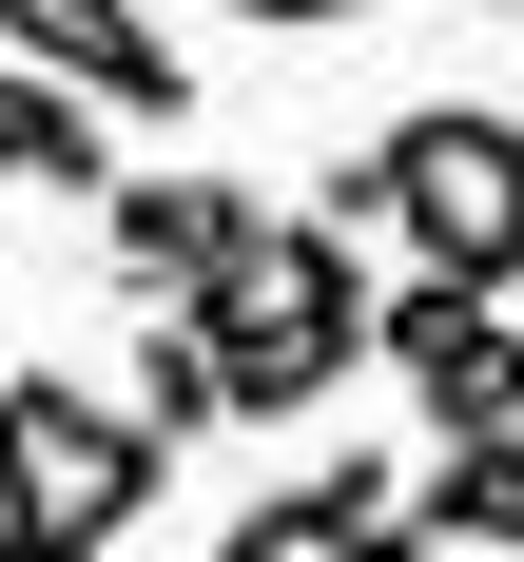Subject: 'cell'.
I'll return each instance as SVG.
<instances>
[{
	"mask_svg": "<svg viewBox=\"0 0 524 562\" xmlns=\"http://www.w3.org/2000/svg\"><path fill=\"white\" fill-rule=\"evenodd\" d=\"M331 562H408V524H369V543H331Z\"/></svg>",
	"mask_w": 524,
	"mask_h": 562,
	"instance_id": "10",
	"label": "cell"
},
{
	"mask_svg": "<svg viewBox=\"0 0 524 562\" xmlns=\"http://www.w3.org/2000/svg\"><path fill=\"white\" fill-rule=\"evenodd\" d=\"M233 20H272V40H331V20H369V0H233Z\"/></svg>",
	"mask_w": 524,
	"mask_h": 562,
	"instance_id": "9",
	"label": "cell"
},
{
	"mask_svg": "<svg viewBox=\"0 0 524 562\" xmlns=\"http://www.w3.org/2000/svg\"><path fill=\"white\" fill-rule=\"evenodd\" d=\"M389 175H408V272L524 291V116L505 98H408L389 116Z\"/></svg>",
	"mask_w": 524,
	"mask_h": 562,
	"instance_id": "2",
	"label": "cell"
},
{
	"mask_svg": "<svg viewBox=\"0 0 524 562\" xmlns=\"http://www.w3.org/2000/svg\"><path fill=\"white\" fill-rule=\"evenodd\" d=\"M0 58H40L58 98H98V116H194V58H175L156 0H0Z\"/></svg>",
	"mask_w": 524,
	"mask_h": 562,
	"instance_id": "5",
	"label": "cell"
},
{
	"mask_svg": "<svg viewBox=\"0 0 524 562\" xmlns=\"http://www.w3.org/2000/svg\"><path fill=\"white\" fill-rule=\"evenodd\" d=\"M466 20H524V0H466Z\"/></svg>",
	"mask_w": 524,
	"mask_h": 562,
	"instance_id": "11",
	"label": "cell"
},
{
	"mask_svg": "<svg viewBox=\"0 0 524 562\" xmlns=\"http://www.w3.org/2000/svg\"><path fill=\"white\" fill-rule=\"evenodd\" d=\"M272 233H291V214H253L214 156H156V175H116V194H98V252L136 272V311H214V291H253V272H272Z\"/></svg>",
	"mask_w": 524,
	"mask_h": 562,
	"instance_id": "3",
	"label": "cell"
},
{
	"mask_svg": "<svg viewBox=\"0 0 524 562\" xmlns=\"http://www.w3.org/2000/svg\"><path fill=\"white\" fill-rule=\"evenodd\" d=\"M389 369H408V407H427V447L524 427V311L466 291V272H389Z\"/></svg>",
	"mask_w": 524,
	"mask_h": 562,
	"instance_id": "4",
	"label": "cell"
},
{
	"mask_svg": "<svg viewBox=\"0 0 524 562\" xmlns=\"http://www.w3.org/2000/svg\"><path fill=\"white\" fill-rule=\"evenodd\" d=\"M408 524H427V543L524 562V427H466V447H427V465H408Z\"/></svg>",
	"mask_w": 524,
	"mask_h": 562,
	"instance_id": "7",
	"label": "cell"
},
{
	"mask_svg": "<svg viewBox=\"0 0 524 562\" xmlns=\"http://www.w3.org/2000/svg\"><path fill=\"white\" fill-rule=\"evenodd\" d=\"M116 407H136L156 447L233 427V369H214V330H194V311H136V369H116Z\"/></svg>",
	"mask_w": 524,
	"mask_h": 562,
	"instance_id": "8",
	"label": "cell"
},
{
	"mask_svg": "<svg viewBox=\"0 0 524 562\" xmlns=\"http://www.w3.org/2000/svg\"><path fill=\"white\" fill-rule=\"evenodd\" d=\"M116 175H136V156H116V116L58 98L40 58H0V194H116Z\"/></svg>",
	"mask_w": 524,
	"mask_h": 562,
	"instance_id": "6",
	"label": "cell"
},
{
	"mask_svg": "<svg viewBox=\"0 0 524 562\" xmlns=\"http://www.w3.org/2000/svg\"><path fill=\"white\" fill-rule=\"evenodd\" d=\"M156 485H175V447H156L116 389H78V369H0V543H20V562L136 543Z\"/></svg>",
	"mask_w": 524,
	"mask_h": 562,
	"instance_id": "1",
	"label": "cell"
}]
</instances>
